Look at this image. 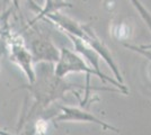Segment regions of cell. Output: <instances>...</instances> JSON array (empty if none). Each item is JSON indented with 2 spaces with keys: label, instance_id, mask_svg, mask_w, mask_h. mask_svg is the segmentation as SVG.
Listing matches in <instances>:
<instances>
[{
  "label": "cell",
  "instance_id": "6",
  "mask_svg": "<svg viewBox=\"0 0 151 135\" xmlns=\"http://www.w3.org/2000/svg\"><path fill=\"white\" fill-rule=\"evenodd\" d=\"M82 27H83V31H82L81 36H80L79 39H81L82 41H85L94 51L97 52V54L101 56V59H103V60L106 62V64L109 66V69L113 71L114 76H115V79H116L120 84H123V77H122V74H121L120 68H119V65L116 64V62H115V60H114L112 53L108 50V47H107L106 45H105V43L96 35V33L94 32V29H93L90 26L82 25Z\"/></svg>",
  "mask_w": 151,
  "mask_h": 135
},
{
  "label": "cell",
  "instance_id": "2",
  "mask_svg": "<svg viewBox=\"0 0 151 135\" xmlns=\"http://www.w3.org/2000/svg\"><path fill=\"white\" fill-rule=\"evenodd\" d=\"M54 73L60 78H65L70 73H86L88 76L86 86H90L89 77L94 76V77L99 78L104 82H109L113 87L120 89L124 95L129 94V90L123 84H120L116 79L108 77L105 73H99L94 70L91 66L87 64L83 58L80 56L77 52L71 51L70 49H67L64 46L60 47V55L58 61L54 63Z\"/></svg>",
  "mask_w": 151,
  "mask_h": 135
},
{
  "label": "cell",
  "instance_id": "3",
  "mask_svg": "<svg viewBox=\"0 0 151 135\" xmlns=\"http://www.w3.org/2000/svg\"><path fill=\"white\" fill-rule=\"evenodd\" d=\"M27 36L22 35L31 52L34 64L41 62L55 63L60 55V49L52 42V39L40 31L31 29L29 26L25 28Z\"/></svg>",
  "mask_w": 151,
  "mask_h": 135
},
{
  "label": "cell",
  "instance_id": "5",
  "mask_svg": "<svg viewBox=\"0 0 151 135\" xmlns=\"http://www.w3.org/2000/svg\"><path fill=\"white\" fill-rule=\"evenodd\" d=\"M60 114L55 116L52 122H83V123H94L101 126L105 131H114L115 133H120V129L115 126L107 124L106 122L99 119L96 115L85 109V107H70V106H60Z\"/></svg>",
  "mask_w": 151,
  "mask_h": 135
},
{
  "label": "cell",
  "instance_id": "11",
  "mask_svg": "<svg viewBox=\"0 0 151 135\" xmlns=\"http://www.w3.org/2000/svg\"><path fill=\"white\" fill-rule=\"evenodd\" d=\"M0 135H12V134H8L6 132H2V131H0Z\"/></svg>",
  "mask_w": 151,
  "mask_h": 135
},
{
  "label": "cell",
  "instance_id": "10",
  "mask_svg": "<svg viewBox=\"0 0 151 135\" xmlns=\"http://www.w3.org/2000/svg\"><path fill=\"white\" fill-rule=\"evenodd\" d=\"M12 10H8L7 13H4L2 15H0V36L4 37L7 33L9 32V28H8V24H7V19L10 15Z\"/></svg>",
  "mask_w": 151,
  "mask_h": 135
},
{
  "label": "cell",
  "instance_id": "4",
  "mask_svg": "<svg viewBox=\"0 0 151 135\" xmlns=\"http://www.w3.org/2000/svg\"><path fill=\"white\" fill-rule=\"evenodd\" d=\"M4 39L6 43V49L9 52L10 60L24 72L28 84L33 82L35 79V66L31 52L28 50L22 34L9 31L4 36Z\"/></svg>",
  "mask_w": 151,
  "mask_h": 135
},
{
  "label": "cell",
  "instance_id": "9",
  "mask_svg": "<svg viewBox=\"0 0 151 135\" xmlns=\"http://www.w3.org/2000/svg\"><path fill=\"white\" fill-rule=\"evenodd\" d=\"M32 6H33V8L36 9V14L37 15H36V17L32 20L28 25H34L37 20L43 19L44 16L49 15V14L60 11L61 9H64V8H70L71 5H70L69 2H67V0H44V5H43L42 8H38L35 4H33Z\"/></svg>",
  "mask_w": 151,
  "mask_h": 135
},
{
  "label": "cell",
  "instance_id": "7",
  "mask_svg": "<svg viewBox=\"0 0 151 135\" xmlns=\"http://www.w3.org/2000/svg\"><path fill=\"white\" fill-rule=\"evenodd\" d=\"M69 39L72 42L73 44V47H75V52H77L80 56L83 58V60L86 62H88L89 65L96 70L99 73H104L103 71L101 70V66H99V61H101V56L97 54V52L94 51L90 46H89L85 41H82L81 39L79 37H76L73 35H69V34H65Z\"/></svg>",
  "mask_w": 151,
  "mask_h": 135
},
{
  "label": "cell",
  "instance_id": "1",
  "mask_svg": "<svg viewBox=\"0 0 151 135\" xmlns=\"http://www.w3.org/2000/svg\"><path fill=\"white\" fill-rule=\"evenodd\" d=\"M37 66L35 69V79L33 82H29L24 86H20L19 89H26L32 96L34 97V109L41 110L45 109L51 104L57 101L58 99L64 98L68 92L76 94L78 99H80L78 90L85 92V99L80 101V106L85 107V104L89 99L90 91H111V92H120L123 94L117 88L112 87H94V86H86V84H71L65 81V78L58 77L54 73V64L49 62H41L36 63Z\"/></svg>",
  "mask_w": 151,
  "mask_h": 135
},
{
  "label": "cell",
  "instance_id": "8",
  "mask_svg": "<svg viewBox=\"0 0 151 135\" xmlns=\"http://www.w3.org/2000/svg\"><path fill=\"white\" fill-rule=\"evenodd\" d=\"M132 2L133 7L137 9V11L139 13V15L141 16V18L143 19V21L145 23V25L148 26V28L150 29L151 32V14L149 13V10L145 7V5L141 2V0H130ZM126 49L131 50L133 52H137L139 54L143 55L145 59H148L151 62V44L149 45H131V44H124Z\"/></svg>",
  "mask_w": 151,
  "mask_h": 135
}]
</instances>
